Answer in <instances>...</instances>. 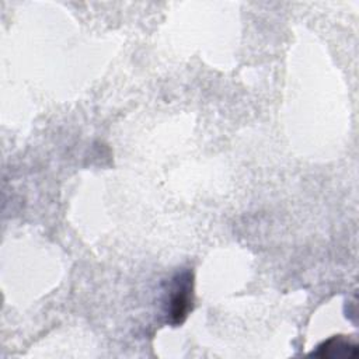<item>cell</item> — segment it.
Masks as SVG:
<instances>
[{"instance_id": "2", "label": "cell", "mask_w": 359, "mask_h": 359, "mask_svg": "<svg viewBox=\"0 0 359 359\" xmlns=\"http://www.w3.org/2000/svg\"><path fill=\"white\" fill-rule=\"evenodd\" d=\"M313 356L327 358V359H346L358 358V344L345 335H334L324 342H321L316 351L311 352Z\"/></svg>"}, {"instance_id": "1", "label": "cell", "mask_w": 359, "mask_h": 359, "mask_svg": "<svg viewBox=\"0 0 359 359\" xmlns=\"http://www.w3.org/2000/svg\"><path fill=\"white\" fill-rule=\"evenodd\" d=\"M192 307V275L185 271L172 278L167 293V321L172 325L182 324Z\"/></svg>"}]
</instances>
